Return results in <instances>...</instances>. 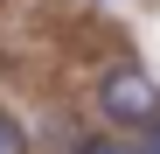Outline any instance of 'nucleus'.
I'll return each instance as SVG.
<instances>
[{
    "label": "nucleus",
    "instance_id": "20e7f679",
    "mask_svg": "<svg viewBox=\"0 0 160 154\" xmlns=\"http://www.w3.org/2000/svg\"><path fill=\"white\" fill-rule=\"evenodd\" d=\"M146 154H160V126H153V133H146Z\"/></svg>",
    "mask_w": 160,
    "mask_h": 154
},
{
    "label": "nucleus",
    "instance_id": "7ed1b4c3",
    "mask_svg": "<svg viewBox=\"0 0 160 154\" xmlns=\"http://www.w3.org/2000/svg\"><path fill=\"white\" fill-rule=\"evenodd\" d=\"M84 154H146V147H139V140H125V133H104V140H91Z\"/></svg>",
    "mask_w": 160,
    "mask_h": 154
},
{
    "label": "nucleus",
    "instance_id": "f257e3e1",
    "mask_svg": "<svg viewBox=\"0 0 160 154\" xmlns=\"http://www.w3.org/2000/svg\"><path fill=\"white\" fill-rule=\"evenodd\" d=\"M98 119H112V133H153L160 126V84L139 63H112L98 77Z\"/></svg>",
    "mask_w": 160,
    "mask_h": 154
},
{
    "label": "nucleus",
    "instance_id": "f03ea898",
    "mask_svg": "<svg viewBox=\"0 0 160 154\" xmlns=\"http://www.w3.org/2000/svg\"><path fill=\"white\" fill-rule=\"evenodd\" d=\"M0 154H35V140H28V119H14L7 105H0Z\"/></svg>",
    "mask_w": 160,
    "mask_h": 154
}]
</instances>
